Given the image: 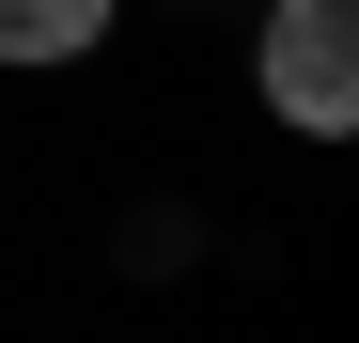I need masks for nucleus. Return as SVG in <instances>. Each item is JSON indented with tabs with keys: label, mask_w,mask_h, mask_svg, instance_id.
<instances>
[{
	"label": "nucleus",
	"mask_w": 359,
	"mask_h": 343,
	"mask_svg": "<svg viewBox=\"0 0 359 343\" xmlns=\"http://www.w3.org/2000/svg\"><path fill=\"white\" fill-rule=\"evenodd\" d=\"M109 31V0H0V63H79Z\"/></svg>",
	"instance_id": "nucleus-2"
},
{
	"label": "nucleus",
	"mask_w": 359,
	"mask_h": 343,
	"mask_svg": "<svg viewBox=\"0 0 359 343\" xmlns=\"http://www.w3.org/2000/svg\"><path fill=\"white\" fill-rule=\"evenodd\" d=\"M266 109L297 141L359 125V0H266Z\"/></svg>",
	"instance_id": "nucleus-1"
}]
</instances>
